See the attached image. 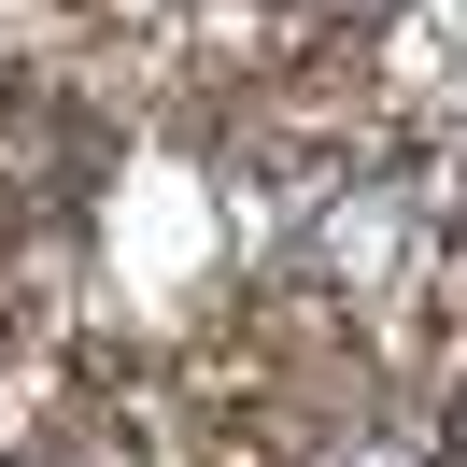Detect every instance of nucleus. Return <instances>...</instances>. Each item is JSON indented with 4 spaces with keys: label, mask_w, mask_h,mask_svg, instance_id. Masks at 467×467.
<instances>
[{
    "label": "nucleus",
    "mask_w": 467,
    "mask_h": 467,
    "mask_svg": "<svg viewBox=\"0 0 467 467\" xmlns=\"http://www.w3.org/2000/svg\"><path fill=\"white\" fill-rule=\"evenodd\" d=\"M425 227H439V199L410 171H354L340 199L297 227V269L340 284V297H397V284H425Z\"/></svg>",
    "instance_id": "nucleus-1"
},
{
    "label": "nucleus",
    "mask_w": 467,
    "mask_h": 467,
    "mask_svg": "<svg viewBox=\"0 0 467 467\" xmlns=\"http://www.w3.org/2000/svg\"><path fill=\"white\" fill-rule=\"evenodd\" d=\"M312 15H382V0H312Z\"/></svg>",
    "instance_id": "nucleus-3"
},
{
    "label": "nucleus",
    "mask_w": 467,
    "mask_h": 467,
    "mask_svg": "<svg viewBox=\"0 0 467 467\" xmlns=\"http://www.w3.org/2000/svg\"><path fill=\"white\" fill-rule=\"evenodd\" d=\"M326 467H439V453H425V439H397V425H368L354 453H326Z\"/></svg>",
    "instance_id": "nucleus-2"
}]
</instances>
